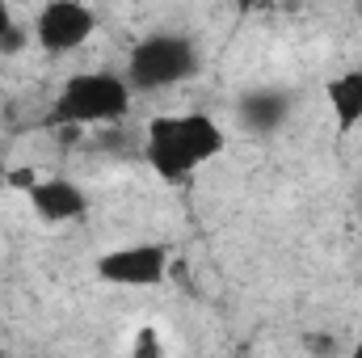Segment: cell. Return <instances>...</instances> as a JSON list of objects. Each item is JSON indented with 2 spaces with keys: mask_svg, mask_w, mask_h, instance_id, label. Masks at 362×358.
<instances>
[{
  "mask_svg": "<svg viewBox=\"0 0 362 358\" xmlns=\"http://www.w3.org/2000/svg\"><path fill=\"white\" fill-rule=\"evenodd\" d=\"M198 72V47L185 34H148L127 64V81L135 89H169Z\"/></svg>",
  "mask_w": 362,
  "mask_h": 358,
  "instance_id": "cell-3",
  "label": "cell"
},
{
  "mask_svg": "<svg viewBox=\"0 0 362 358\" xmlns=\"http://www.w3.org/2000/svg\"><path fill=\"white\" fill-rule=\"evenodd\" d=\"M30 207L42 224H68V219H81L89 211V198L76 181L68 178H42L30 181Z\"/></svg>",
  "mask_w": 362,
  "mask_h": 358,
  "instance_id": "cell-6",
  "label": "cell"
},
{
  "mask_svg": "<svg viewBox=\"0 0 362 358\" xmlns=\"http://www.w3.org/2000/svg\"><path fill=\"white\" fill-rule=\"evenodd\" d=\"M358 13H362V0H358Z\"/></svg>",
  "mask_w": 362,
  "mask_h": 358,
  "instance_id": "cell-13",
  "label": "cell"
},
{
  "mask_svg": "<svg viewBox=\"0 0 362 358\" xmlns=\"http://www.w3.org/2000/svg\"><path fill=\"white\" fill-rule=\"evenodd\" d=\"M8 178V169H4V148H0V181Z\"/></svg>",
  "mask_w": 362,
  "mask_h": 358,
  "instance_id": "cell-11",
  "label": "cell"
},
{
  "mask_svg": "<svg viewBox=\"0 0 362 358\" xmlns=\"http://www.w3.org/2000/svg\"><path fill=\"white\" fill-rule=\"evenodd\" d=\"M97 30V17H93L89 4L81 0H47V8L38 13L34 21V34L47 51H76L81 42H89V34Z\"/></svg>",
  "mask_w": 362,
  "mask_h": 358,
  "instance_id": "cell-5",
  "label": "cell"
},
{
  "mask_svg": "<svg viewBox=\"0 0 362 358\" xmlns=\"http://www.w3.org/2000/svg\"><path fill=\"white\" fill-rule=\"evenodd\" d=\"M236 114H240V122H245L249 131L274 135V131L286 122V114H291V97L282 89H253L236 101Z\"/></svg>",
  "mask_w": 362,
  "mask_h": 358,
  "instance_id": "cell-7",
  "label": "cell"
},
{
  "mask_svg": "<svg viewBox=\"0 0 362 358\" xmlns=\"http://www.w3.org/2000/svg\"><path fill=\"white\" fill-rule=\"evenodd\" d=\"M152 350H156V337H152V329H144L135 337V354H152Z\"/></svg>",
  "mask_w": 362,
  "mask_h": 358,
  "instance_id": "cell-10",
  "label": "cell"
},
{
  "mask_svg": "<svg viewBox=\"0 0 362 358\" xmlns=\"http://www.w3.org/2000/svg\"><path fill=\"white\" fill-rule=\"evenodd\" d=\"M240 4H245V8H249V4H270V0H240Z\"/></svg>",
  "mask_w": 362,
  "mask_h": 358,
  "instance_id": "cell-12",
  "label": "cell"
},
{
  "mask_svg": "<svg viewBox=\"0 0 362 358\" xmlns=\"http://www.w3.org/2000/svg\"><path fill=\"white\" fill-rule=\"evenodd\" d=\"M329 105H333V118H337L341 131L358 127L362 122V68H350V72L329 81Z\"/></svg>",
  "mask_w": 362,
  "mask_h": 358,
  "instance_id": "cell-8",
  "label": "cell"
},
{
  "mask_svg": "<svg viewBox=\"0 0 362 358\" xmlns=\"http://www.w3.org/2000/svg\"><path fill=\"white\" fill-rule=\"evenodd\" d=\"M127 110H131V85L114 72H81L59 89V101H55V118L72 127L118 122L127 118Z\"/></svg>",
  "mask_w": 362,
  "mask_h": 358,
  "instance_id": "cell-2",
  "label": "cell"
},
{
  "mask_svg": "<svg viewBox=\"0 0 362 358\" xmlns=\"http://www.w3.org/2000/svg\"><path fill=\"white\" fill-rule=\"evenodd\" d=\"M219 152H223V131L206 114H160L148 122L144 156L165 181H181L198 173Z\"/></svg>",
  "mask_w": 362,
  "mask_h": 358,
  "instance_id": "cell-1",
  "label": "cell"
},
{
  "mask_svg": "<svg viewBox=\"0 0 362 358\" xmlns=\"http://www.w3.org/2000/svg\"><path fill=\"white\" fill-rule=\"evenodd\" d=\"M169 274V249L165 245H122L97 258V278L114 287H156Z\"/></svg>",
  "mask_w": 362,
  "mask_h": 358,
  "instance_id": "cell-4",
  "label": "cell"
},
{
  "mask_svg": "<svg viewBox=\"0 0 362 358\" xmlns=\"http://www.w3.org/2000/svg\"><path fill=\"white\" fill-rule=\"evenodd\" d=\"M25 47V34L17 30V21L8 17V4L0 0V55H17Z\"/></svg>",
  "mask_w": 362,
  "mask_h": 358,
  "instance_id": "cell-9",
  "label": "cell"
}]
</instances>
